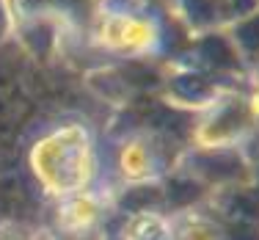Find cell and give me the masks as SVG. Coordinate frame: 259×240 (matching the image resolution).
Instances as JSON below:
<instances>
[{
    "label": "cell",
    "instance_id": "7a4b0ae2",
    "mask_svg": "<svg viewBox=\"0 0 259 240\" xmlns=\"http://www.w3.org/2000/svg\"><path fill=\"white\" fill-rule=\"evenodd\" d=\"M105 39L113 47H144L152 39V28L138 20H110L105 28Z\"/></svg>",
    "mask_w": 259,
    "mask_h": 240
},
{
    "label": "cell",
    "instance_id": "3957f363",
    "mask_svg": "<svg viewBox=\"0 0 259 240\" xmlns=\"http://www.w3.org/2000/svg\"><path fill=\"white\" fill-rule=\"evenodd\" d=\"M97 218H100V207L89 196H75L61 210V224H64L66 232H83L89 226H94Z\"/></svg>",
    "mask_w": 259,
    "mask_h": 240
},
{
    "label": "cell",
    "instance_id": "277c9868",
    "mask_svg": "<svg viewBox=\"0 0 259 240\" xmlns=\"http://www.w3.org/2000/svg\"><path fill=\"white\" fill-rule=\"evenodd\" d=\"M121 166H124L127 177H144L146 169H149V157H146V149L141 144H133L124 149L121 155Z\"/></svg>",
    "mask_w": 259,
    "mask_h": 240
},
{
    "label": "cell",
    "instance_id": "6da1fadb",
    "mask_svg": "<svg viewBox=\"0 0 259 240\" xmlns=\"http://www.w3.org/2000/svg\"><path fill=\"white\" fill-rule=\"evenodd\" d=\"M33 171L53 193H75L94 174V149L83 127H61L33 146Z\"/></svg>",
    "mask_w": 259,
    "mask_h": 240
}]
</instances>
